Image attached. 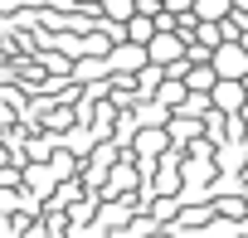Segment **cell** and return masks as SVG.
<instances>
[{"instance_id":"ba28073f","label":"cell","mask_w":248,"mask_h":238,"mask_svg":"<svg viewBox=\"0 0 248 238\" xmlns=\"http://www.w3.org/2000/svg\"><path fill=\"white\" fill-rule=\"evenodd\" d=\"M185 92H190L185 83H161V107H175V102H180Z\"/></svg>"},{"instance_id":"3957f363","label":"cell","mask_w":248,"mask_h":238,"mask_svg":"<svg viewBox=\"0 0 248 238\" xmlns=\"http://www.w3.org/2000/svg\"><path fill=\"white\" fill-rule=\"evenodd\" d=\"M185 49H190V44H185L175 30H161V34H151V39H146V59H151V63H180V59H185Z\"/></svg>"},{"instance_id":"30bf717a","label":"cell","mask_w":248,"mask_h":238,"mask_svg":"<svg viewBox=\"0 0 248 238\" xmlns=\"http://www.w3.org/2000/svg\"><path fill=\"white\" fill-rule=\"evenodd\" d=\"M233 10H238V15H248V0H233Z\"/></svg>"},{"instance_id":"5b68a950","label":"cell","mask_w":248,"mask_h":238,"mask_svg":"<svg viewBox=\"0 0 248 238\" xmlns=\"http://www.w3.org/2000/svg\"><path fill=\"white\" fill-rule=\"evenodd\" d=\"M190 15H195V20H229V15H233V0H195Z\"/></svg>"},{"instance_id":"9c48e42d","label":"cell","mask_w":248,"mask_h":238,"mask_svg":"<svg viewBox=\"0 0 248 238\" xmlns=\"http://www.w3.org/2000/svg\"><path fill=\"white\" fill-rule=\"evenodd\" d=\"M137 146H141V156H151V151H161V146H166V136H161V132H146Z\"/></svg>"},{"instance_id":"7a4b0ae2","label":"cell","mask_w":248,"mask_h":238,"mask_svg":"<svg viewBox=\"0 0 248 238\" xmlns=\"http://www.w3.org/2000/svg\"><path fill=\"white\" fill-rule=\"evenodd\" d=\"M243 102H248V92H243V83H238V78H219V83L209 88V107H214V112H224V117H238V112H243Z\"/></svg>"},{"instance_id":"277c9868","label":"cell","mask_w":248,"mask_h":238,"mask_svg":"<svg viewBox=\"0 0 248 238\" xmlns=\"http://www.w3.org/2000/svg\"><path fill=\"white\" fill-rule=\"evenodd\" d=\"M180 83H185V88H190V92H209V88H214V83H219V73H214V68H209V63H190V68H185V78H180Z\"/></svg>"},{"instance_id":"8992f818","label":"cell","mask_w":248,"mask_h":238,"mask_svg":"<svg viewBox=\"0 0 248 238\" xmlns=\"http://www.w3.org/2000/svg\"><path fill=\"white\" fill-rule=\"evenodd\" d=\"M127 34H132V44H146V39L156 34V20H151V15H141V10H132V20H127Z\"/></svg>"},{"instance_id":"6da1fadb","label":"cell","mask_w":248,"mask_h":238,"mask_svg":"<svg viewBox=\"0 0 248 238\" xmlns=\"http://www.w3.org/2000/svg\"><path fill=\"white\" fill-rule=\"evenodd\" d=\"M209 68H214L219 78H243V73H248V49H243L238 39H224V44H214Z\"/></svg>"},{"instance_id":"52a82bcc","label":"cell","mask_w":248,"mask_h":238,"mask_svg":"<svg viewBox=\"0 0 248 238\" xmlns=\"http://www.w3.org/2000/svg\"><path fill=\"white\" fill-rule=\"evenodd\" d=\"M141 59H146V44H127V49H117V54H112L117 68H137Z\"/></svg>"}]
</instances>
